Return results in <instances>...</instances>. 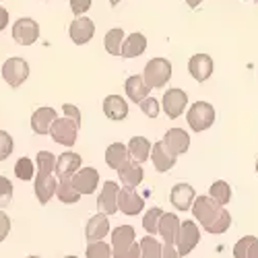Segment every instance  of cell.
Segmentation results:
<instances>
[{"mask_svg": "<svg viewBox=\"0 0 258 258\" xmlns=\"http://www.w3.org/2000/svg\"><path fill=\"white\" fill-rule=\"evenodd\" d=\"M192 215H195L197 221L211 235L225 233L231 225L229 211H225V207L221 203H217L213 197H197L195 205H192Z\"/></svg>", "mask_w": 258, "mask_h": 258, "instance_id": "6da1fadb", "label": "cell"}, {"mask_svg": "<svg viewBox=\"0 0 258 258\" xmlns=\"http://www.w3.org/2000/svg\"><path fill=\"white\" fill-rule=\"evenodd\" d=\"M186 120H188L190 131L205 133L207 128H211L213 122H215V107L207 101H195L190 105L188 114H186Z\"/></svg>", "mask_w": 258, "mask_h": 258, "instance_id": "7a4b0ae2", "label": "cell"}, {"mask_svg": "<svg viewBox=\"0 0 258 258\" xmlns=\"http://www.w3.org/2000/svg\"><path fill=\"white\" fill-rule=\"evenodd\" d=\"M143 79L151 89L163 87V85L171 79V62L165 58H151L145 64Z\"/></svg>", "mask_w": 258, "mask_h": 258, "instance_id": "3957f363", "label": "cell"}, {"mask_svg": "<svg viewBox=\"0 0 258 258\" xmlns=\"http://www.w3.org/2000/svg\"><path fill=\"white\" fill-rule=\"evenodd\" d=\"M201 242V229L197 227L195 221H182L180 231L176 235V248L180 252V256H188L192 250L197 248V244Z\"/></svg>", "mask_w": 258, "mask_h": 258, "instance_id": "277c9868", "label": "cell"}, {"mask_svg": "<svg viewBox=\"0 0 258 258\" xmlns=\"http://www.w3.org/2000/svg\"><path fill=\"white\" fill-rule=\"evenodd\" d=\"M77 133H79V124L73 118H69V116L56 118L52 131H50L52 139L58 145H64V147H73L77 143Z\"/></svg>", "mask_w": 258, "mask_h": 258, "instance_id": "5b68a950", "label": "cell"}, {"mask_svg": "<svg viewBox=\"0 0 258 258\" xmlns=\"http://www.w3.org/2000/svg\"><path fill=\"white\" fill-rule=\"evenodd\" d=\"M29 77V64L23 58H9L3 64V79L11 87H21Z\"/></svg>", "mask_w": 258, "mask_h": 258, "instance_id": "8992f818", "label": "cell"}, {"mask_svg": "<svg viewBox=\"0 0 258 258\" xmlns=\"http://www.w3.org/2000/svg\"><path fill=\"white\" fill-rule=\"evenodd\" d=\"M39 37V25H37V21L29 19V17H23V19H19L15 21V25H13V39L17 41L19 46H31L35 44Z\"/></svg>", "mask_w": 258, "mask_h": 258, "instance_id": "52a82bcc", "label": "cell"}, {"mask_svg": "<svg viewBox=\"0 0 258 258\" xmlns=\"http://www.w3.org/2000/svg\"><path fill=\"white\" fill-rule=\"evenodd\" d=\"M163 112H165V116L167 118H180L182 114H184V110H186V105H188V95H186V91H182V89H167L165 93H163Z\"/></svg>", "mask_w": 258, "mask_h": 258, "instance_id": "ba28073f", "label": "cell"}, {"mask_svg": "<svg viewBox=\"0 0 258 258\" xmlns=\"http://www.w3.org/2000/svg\"><path fill=\"white\" fill-rule=\"evenodd\" d=\"M35 197L41 205H48V201H52V197L56 195V188H58V180L54 178L52 171H39L37 169V176H35Z\"/></svg>", "mask_w": 258, "mask_h": 258, "instance_id": "9c48e42d", "label": "cell"}, {"mask_svg": "<svg viewBox=\"0 0 258 258\" xmlns=\"http://www.w3.org/2000/svg\"><path fill=\"white\" fill-rule=\"evenodd\" d=\"M213 69H215V64L209 54H195L188 60V73L197 83L209 81V77L213 75Z\"/></svg>", "mask_w": 258, "mask_h": 258, "instance_id": "30bf717a", "label": "cell"}, {"mask_svg": "<svg viewBox=\"0 0 258 258\" xmlns=\"http://www.w3.org/2000/svg\"><path fill=\"white\" fill-rule=\"evenodd\" d=\"M97 182H99V174H97L95 167H81L73 176V184L79 190L81 197L93 195V192L97 190Z\"/></svg>", "mask_w": 258, "mask_h": 258, "instance_id": "8fae6325", "label": "cell"}, {"mask_svg": "<svg viewBox=\"0 0 258 258\" xmlns=\"http://www.w3.org/2000/svg\"><path fill=\"white\" fill-rule=\"evenodd\" d=\"M118 199H120V186L114 184L112 180H107V182L103 184L101 192H99V201H97L101 213L114 215L116 211H120V209H118Z\"/></svg>", "mask_w": 258, "mask_h": 258, "instance_id": "7c38bea8", "label": "cell"}, {"mask_svg": "<svg viewBox=\"0 0 258 258\" xmlns=\"http://www.w3.org/2000/svg\"><path fill=\"white\" fill-rule=\"evenodd\" d=\"M118 209L128 215V217H135V215H139L143 209H145V201L137 195L135 188H122L120 190V199H118Z\"/></svg>", "mask_w": 258, "mask_h": 258, "instance_id": "4fadbf2b", "label": "cell"}, {"mask_svg": "<svg viewBox=\"0 0 258 258\" xmlns=\"http://www.w3.org/2000/svg\"><path fill=\"white\" fill-rule=\"evenodd\" d=\"M69 33H71V39L75 41L77 46H83V44H87V41H91V37L95 35V23L91 19L79 17L71 23Z\"/></svg>", "mask_w": 258, "mask_h": 258, "instance_id": "5bb4252c", "label": "cell"}, {"mask_svg": "<svg viewBox=\"0 0 258 258\" xmlns=\"http://www.w3.org/2000/svg\"><path fill=\"white\" fill-rule=\"evenodd\" d=\"M110 233V221H107L105 213H97L85 225V238L87 242H101L105 235Z\"/></svg>", "mask_w": 258, "mask_h": 258, "instance_id": "9a60e30c", "label": "cell"}, {"mask_svg": "<svg viewBox=\"0 0 258 258\" xmlns=\"http://www.w3.org/2000/svg\"><path fill=\"white\" fill-rule=\"evenodd\" d=\"M56 110L54 107H39L31 116V128L35 135H50L52 126L56 122Z\"/></svg>", "mask_w": 258, "mask_h": 258, "instance_id": "2e32d148", "label": "cell"}, {"mask_svg": "<svg viewBox=\"0 0 258 258\" xmlns=\"http://www.w3.org/2000/svg\"><path fill=\"white\" fill-rule=\"evenodd\" d=\"M151 161H153V165H155V169L159 171V174H165V171H169L176 165V155L165 147L163 141H157L153 145V151H151Z\"/></svg>", "mask_w": 258, "mask_h": 258, "instance_id": "e0dca14e", "label": "cell"}, {"mask_svg": "<svg viewBox=\"0 0 258 258\" xmlns=\"http://www.w3.org/2000/svg\"><path fill=\"white\" fill-rule=\"evenodd\" d=\"M195 188L190 184H176L169 192V201L178 211H188L195 205Z\"/></svg>", "mask_w": 258, "mask_h": 258, "instance_id": "ac0fdd59", "label": "cell"}, {"mask_svg": "<svg viewBox=\"0 0 258 258\" xmlns=\"http://www.w3.org/2000/svg\"><path fill=\"white\" fill-rule=\"evenodd\" d=\"M163 143H165V147L169 149V151L178 157V155L188 151L190 137L186 135V131H182V128H169V131L165 133V137H163Z\"/></svg>", "mask_w": 258, "mask_h": 258, "instance_id": "d6986e66", "label": "cell"}, {"mask_svg": "<svg viewBox=\"0 0 258 258\" xmlns=\"http://www.w3.org/2000/svg\"><path fill=\"white\" fill-rule=\"evenodd\" d=\"M143 176H145V171H143L141 163L135 161V159H128V161L118 169V178H120V182H122L126 188H137V186L143 182Z\"/></svg>", "mask_w": 258, "mask_h": 258, "instance_id": "ffe728a7", "label": "cell"}, {"mask_svg": "<svg viewBox=\"0 0 258 258\" xmlns=\"http://www.w3.org/2000/svg\"><path fill=\"white\" fill-rule=\"evenodd\" d=\"M135 244V227L133 225H118L112 231V254H120Z\"/></svg>", "mask_w": 258, "mask_h": 258, "instance_id": "44dd1931", "label": "cell"}, {"mask_svg": "<svg viewBox=\"0 0 258 258\" xmlns=\"http://www.w3.org/2000/svg\"><path fill=\"white\" fill-rule=\"evenodd\" d=\"M124 89H126L128 99L135 101V103H141L143 99H147L149 97V91H151V87H149V85L145 83V79L139 77V75L128 77L126 83H124Z\"/></svg>", "mask_w": 258, "mask_h": 258, "instance_id": "7402d4cb", "label": "cell"}, {"mask_svg": "<svg viewBox=\"0 0 258 258\" xmlns=\"http://www.w3.org/2000/svg\"><path fill=\"white\" fill-rule=\"evenodd\" d=\"M103 112L110 120H124L128 116V101L120 95H107L103 99Z\"/></svg>", "mask_w": 258, "mask_h": 258, "instance_id": "603a6c76", "label": "cell"}, {"mask_svg": "<svg viewBox=\"0 0 258 258\" xmlns=\"http://www.w3.org/2000/svg\"><path fill=\"white\" fill-rule=\"evenodd\" d=\"M81 155L73 153V151H64L58 159H56V174L60 176H75L77 171L81 169Z\"/></svg>", "mask_w": 258, "mask_h": 258, "instance_id": "cb8c5ba5", "label": "cell"}, {"mask_svg": "<svg viewBox=\"0 0 258 258\" xmlns=\"http://www.w3.org/2000/svg\"><path fill=\"white\" fill-rule=\"evenodd\" d=\"M180 219L174 213H163L159 223V235L163 238V244H176V235L180 231Z\"/></svg>", "mask_w": 258, "mask_h": 258, "instance_id": "d4e9b609", "label": "cell"}, {"mask_svg": "<svg viewBox=\"0 0 258 258\" xmlns=\"http://www.w3.org/2000/svg\"><path fill=\"white\" fill-rule=\"evenodd\" d=\"M56 197H58V201L64 203V205H75V203L81 199L79 190H77L75 184H73V176H60V178H58Z\"/></svg>", "mask_w": 258, "mask_h": 258, "instance_id": "484cf974", "label": "cell"}, {"mask_svg": "<svg viewBox=\"0 0 258 258\" xmlns=\"http://www.w3.org/2000/svg\"><path fill=\"white\" fill-rule=\"evenodd\" d=\"M128 159H131V153H128V145L122 143H112L105 151V163L110 165L112 169H120Z\"/></svg>", "mask_w": 258, "mask_h": 258, "instance_id": "4316f807", "label": "cell"}, {"mask_svg": "<svg viewBox=\"0 0 258 258\" xmlns=\"http://www.w3.org/2000/svg\"><path fill=\"white\" fill-rule=\"evenodd\" d=\"M151 151H153V145L149 143L145 137H133L131 143H128V153H131V159L143 163L151 157Z\"/></svg>", "mask_w": 258, "mask_h": 258, "instance_id": "83f0119b", "label": "cell"}, {"mask_svg": "<svg viewBox=\"0 0 258 258\" xmlns=\"http://www.w3.org/2000/svg\"><path fill=\"white\" fill-rule=\"evenodd\" d=\"M147 48V37L143 33H131L124 39L122 46V56L124 58H139Z\"/></svg>", "mask_w": 258, "mask_h": 258, "instance_id": "f1b7e54d", "label": "cell"}, {"mask_svg": "<svg viewBox=\"0 0 258 258\" xmlns=\"http://www.w3.org/2000/svg\"><path fill=\"white\" fill-rule=\"evenodd\" d=\"M124 31L120 27L116 29H110L105 33V39H103V46L107 50V54L112 56H122V46H124Z\"/></svg>", "mask_w": 258, "mask_h": 258, "instance_id": "f546056e", "label": "cell"}, {"mask_svg": "<svg viewBox=\"0 0 258 258\" xmlns=\"http://www.w3.org/2000/svg\"><path fill=\"white\" fill-rule=\"evenodd\" d=\"M161 217H163V211L153 207V209H149L145 213V217H143V227L145 231L151 235V233H159V223H161Z\"/></svg>", "mask_w": 258, "mask_h": 258, "instance_id": "4dcf8cb0", "label": "cell"}, {"mask_svg": "<svg viewBox=\"0 0 258 258\" xmlns=\"http://www.w3.org/2000/svg\"><path fill=\"white\" fill-rule=\"evenodd\" d=\"M37 163H33L29 157H21L17 163H15V176L19 178V180H25V182H29L31 178H35L37 174H35V167Z\"/></svg>", "mask_w": 258, "mask_h": 258, "instance_id": "1f68e13d", "label": "cell"}, {"mask_svg": "<svg viewBox=\"0 0 258 258\" xmlns=\"http://www.w3.org/2000/svg\"><path fill=\"white\" fill-rule=\"evenodd\" d=\"M141 258H161V244L153 235H145L141 240Z\"/></svg>", "mask_w": 258, "mask_h": 258, "instance_id": "d6a6232c", "label": "cell"}, {"mask_svg": "<svg viewBox=\"0 0 258 258\" xmlns=\"http://www.w3.org/2000/svg\"><path fill=\"white\" fill-rule=\"evenodd\" d=\"M209 197H213L215 201L221 203V205H227V203L231 201V188H229L227 182L219 180V182H215V184L209 188Z\"/></svg>", "mask_w": 258, "mask_h": 258, "instance_id": "836d02e7", "label": "cell"}, {"mask_svg": "<svg viewBox=\"0 0 258 258\" xmlns=\"http://www.w3.org/2000/svg\"><path fill=\"white\" fill-rule=\"evenodd\" d=\"M87 258H112V248L105 242H89Z\"/></svg>", "mask_w": 258, "mask_h": 258, "instance_id": "e575fe53", "label": "cell"}, {"mask_svg": "<svg viewBox=\"0 0 258 258\" xmlns=\"http://www.w3.org/2000/svg\"><path fill=\"white\" fill-rule=\"evenodd\" d=\"M35 163L39 171H56V157L50 151H39L35 157Z\"/></svg>", "mask_w": 258, "mask_h": 258, "instance_id": "d590c367", "label": "cell"}, {"mask_svg": "<svg viewBox=\"0 0 258 258\" xmlns=\"http://www.w3.org/2000/svg\"><path fill=\"white\" fill-rule=\"evenodd\" d=\"M139 105H141V110H143V114H145L147 118H157V116H159V110H161V101H159V99L147 97V99H143Z\"/></svg>", "mask_w": 258, "mask_h": 258, "instance_id": "8d00e7d4", "label": "cell"}, {"mask_svg": "<svg viewBox=\"0 0 258 258\" xmlns=\"http://www.w3.org/2000/svg\"><path fill=\"white\" fill-rule=\"evenodd\" d=\"M15 149V143H13V137L7 133V131H0V161H5L11 157Z\"/></svg>", "mask_w": 258, "mask_h": 258, "instance_id": "74e56055", "label": "cell"}, {"mask_svg": "<svg viewBox=\"0 0 258 258\" xmlns=\"http://www.w3.org/2000/svg\"><path fill=\"white\" fill-rule=\"evenodd\" d=\"M13 201V184L7 176H0V207H7Z\"/></svg>", "mask_w": 258, "mask_h": 258, "instance_id": "f35d334b", "label": "cell"}, {"mask_svg": "<svg viewBox=\"0 0 258 258\" xmlns=\"http://www.w3.org/2000/svg\"><path fill=\"white\" fill-rule=\"evenodd\" d=\"M252 238H254V235H246V238L235 242V246H233V258H248V246H250Z\"/></svg>", "mask_w": 258, "mask_h": 258, "instance_id": "ab89813d", "label": "cell"}, {"mask_svg": "<svg viewBox=\"0 0 258 258\" xmlns=\"http://www.w3.org/2000/svg\"><path fill=\"white\" fill-rule=\"evenodd\" d=\"M91 3L93 0H71V9L77 17H83L85 13H87L91 9Z\"/></svg>", "mask_w": 258, "mask_h": 258, "instance_id": "60d3db41", "label": "cell"}, {"mask_svg": "<svg viewBox=\"0 0 258 258\" xmlns=\"http://www.w3.org/2000/svg\"><path fill=\"white\" fill-rule=\"evenodd\" d=\"M11 231V219H9V215L0 211V244H3L7 240V235Z\"/></svg>", "mask_w": 258, "mask_h": 258, "instance_id": "b9f144b4", "label": "cell"}, {"mask_svg": "<svg viewBox=\"0 0 258 258\" xmlns=\"http://www.w3.org/2000/svg\"><path fill=\"white\" fill-rule=\"evenodd\" d=\"M62 112H64V116H69V118H73L79 126H81V110L77 105H73V103H64V107H62Z\"/></svg>", "mask_w": 258, "mask_h": 258, "instance_id": "7bdbcfd3", "label": "cell"}, {"mask_svg": "<svg viewBox=\"0 0 258 258\" xmlns=\"http://www.w3.org/2000/svg\"><path fill=\"white\" fill-rule=\"evenodd\" d=\"M114 258H141V244H133L131 248H126L120 254H114Z\"/></svg>", "mask_w": 258, "mask_h": 258, "instance_id": "ee69618b", "label": "cell"}, {"mask_svg": "<svg viewBox=\"0 0 258 258\" xmlns=\"http://www.w3.org/2000/svg\"><path fill=\"white\" fill-rule=\"evenodd\" d=\"M161 258H180L176 244H163L161 246Z\"/></svg>", "mask_w": 258, "mask_h": 258, "instance_id": "f6af8a7d", "label": "cell"}, {"mask_svg": "<svg viewBox=\"0 0 258 258\" xmlns=\"http://www.w3.org/2000/svg\"><path fill=\"white\" fill-rule=\"evenodd\" d=\"M248 258H258V238H252L248 246Z\"/></svg>", "mask_w": 258, "mask_h": 258, "instance_id": "bcb514c9", "label": "cell"}, {"mask_svg": "<svg viewBox=\"0 0 258 258\" xmlns=\"http://www.w3.org/2000/svg\"><path fill=\"white\" fill-rule=\"evenodd\" d=\"M7 25H9V11L0 7V31H5Z\"/></svg>", "mask_w": 258, "mask_h": 258, "instance_id": "7dc6e473", "label": "cell"}, {"mask_svg": "<svg viewBox=\"0 0 258 258\" xmlns=\"http://www.w3.org/2000/svg\"><path fill=\"white\" fill-rule=\"evenodd\" d=\"M186 3H188V7H190V9H197V7L203 3V0H186Z\"/></svg>", "mask_w": 258, "mask_h": 258, "instance_id": "c3c4849f", "label": "cell"}, {"mask_svg": "<svg viewBox=\"0 0 258 258\" xmlns=\"http://www.w3.org/2000/svg\"><path fill=\"white\" fill-rule=\"evenodd\" d=\"M118 3H120V0H110V5H112V7H116Z\"/></svg>", "mask_w": 258, "mask_h": 258, "instance_id": "681fc988", "label": "cell"}, {"mask_svg": "<svg viewBox=\"0 0 258 258\" xmlns=\"http://www.w3.org/2000/svg\"><path fill=\"white\" fill-rule=\"evenodd\" d=\"M256 174H258V159H256Z\"/></svg>", "mask_w": 258, "mask_h": 258, "instance_id": "f907efd6", "label": "cell"}, {"mask_svg": "<svg viewBox=\"0 0 258 258\" xmlns=\"http://www.w3.org/2000/svg\"><path fill=\"white\" fill-rule=\"evenodd\" d=\"M67 258H79V256H67Z\"/></svg>", "mask_w": 258, "mask_h": 258, "instance_id": "816d5d0a", "label": "cell"}, {"mask_svg": "<svg viewBox=\"0 0 258 258\" xmlns=\"http://www.w3.org/2000/svg\"><path fill=\"white\" fill-rule=\"evenodd\" d=\"M27 258H39V256H27Z\"/></svg>", "mask_w": 258, "mask_h": 258, "instance_id": "f5cc1de1", "label": "cell"}, {"mask_svg": "<svg viewBox=\"0 0 258 258\" xmlns=\"http://www.w3.org/2000/svg\"><path fill=\"white\" fill-rule=\"evenodd\" d=\"M254 3H258V0H254Z\"/></svg>", "mask_w": 258, "mask_h": 258, "instance_id": "db71d44e", "label": "cell"}]
</instances>
